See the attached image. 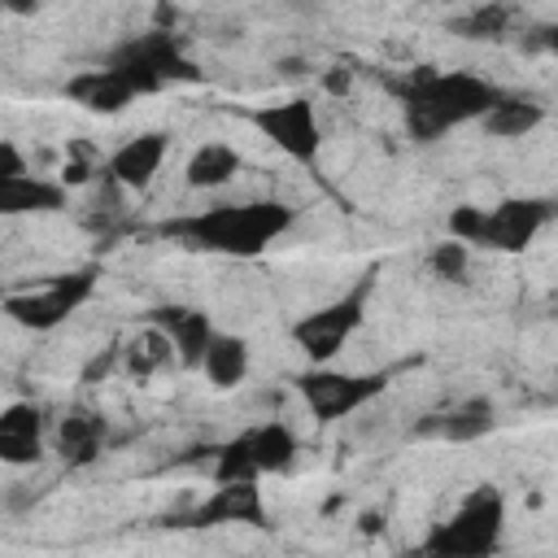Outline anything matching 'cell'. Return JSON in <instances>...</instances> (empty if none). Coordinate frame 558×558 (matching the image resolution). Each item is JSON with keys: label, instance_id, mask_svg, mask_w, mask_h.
Masks as SVG:
<instances>
[{"label": "cell", "instance_id": "18", "mask_svg": "<svg viewBox=\"0 0 558 558\" xmlns=\"http://www.w3.org/2000/svg\"><path fill=\"white\" fill-rule=\"evenodd\" d=\"M201 371L214 388H235L244 375H248V340L244 336H231V331H214L205 353H201Z\"/></svg>", "mask_w": 558, "mask_h": 558}, {"label": "cell", "instance_id": "7", "mask_svg": "<svg viewBox=\"0 0 558 558\" xmlns=\"http://www.w3.org/2000/svg\"><path fill=\"white\" fill-rule=\"evenodd\" d=\"M388 375L379 371H336V366H310L305 375H296V392L310 405V414L318 423H336L353 410H362L366 401H375L384 392Z\"/></svg>", "mask_w": 558, "mask_h": 558}, {"label": "cell", "instance_id": "19", "mask_svg": "<svg viewBox=\"0 0 558 558\" xmlns=\"http://www.w3.org/2000/svg\"><path fill=\"white\" fill-rule=\"evenodd\" d=\"M52 440H57V453L65 458V466H87V462H96V453H100L105 423H100L92 410H70V414L57 423Z\"/></svg>", "mask_w": 558, "mask_h": 558}, {"label": "cell", "instance_id": "9", "mask_svg": "<svg viewBox=\"0 0 558 558\" xmlns=\"http://www.w3.org/2000/svg\"><path fill=\"white\" fill-rule=\"evenodd\" d=\"M248 122L292 161L310 166L323 148V131H318V113H314V100L305 96H288V100H270V105H257L248 113Z\"/></svg>", "mask_w": 558, "mask_h": 558}, {"label": "cell", "instance_id": "5", "mask_svg": "<svg viewBox=\"0 0 558 558\" xmlns=\"http://www.w3.org/2000/svg\"><path fill=\"white\" fill-rule=\"evenodd\" d=\"M296 432L279 418L244 427L240 436H231L218 458H214V484H257L262 475L288 471L296 462Z\"/></svg>", "mask_w": 558, "mask_h": 558}, {"label": "cell", "instance_id": "14", "mask_svg": "<svg viewBox=\"0 0 558 558\" xmlns=\"http://www.w3.org/2000/svg\"><path fill=\"white\" fill-rule=\"evenodd\" d=\"M153 327L170 340V349H174V357L183 366H201V353H205V344L214 336L209 314L187 310V305H161V310H153Z\"/></svg>", "mask_w": 558, "mask_h": 558}, {"label": "cell", "instance_id": "13", "mask_svg": "<svg viewBox=\"0 0 558 558\" xmlns=\"http://www.w3.org/2000/svg\"><path fill=\"white\" fill-rule=\"evenodd\" d=\"M48 423L35 401H9L0 410V462L4 466H35L44 458Z\"/></svg>", "mask_w": 558, "mask_h": 558}, {"label": "cell", "instance_id": "2", "mask_svg": "<svg viewBox=\"0 0 558 558\" xmlns=\"http://www.w3.org/2000/svg\"><path fill=\"white\" fill-rule=\"evenodd\" d=\"M497 96H501V87H493L488 78L466 74V70H427V74H414L410 87L401 92L405 131H410V140L432 144V140H440L453 126L480 122L497 105Z\"/></svg>", "mask_w": 558, "mask_h": 558}, {"label": "cell", "instance_id": "10", "mask_svg": "<svg viewBox=\"0 0 558 558\" xmlns=\"http://www.w3.org/2000/svg\"><path fill=\"white\" fill-rule=\"evenodd\" d=\"M549 218H554V201H545V196H510V201L484 209L475 244H488L497 253H523L549 227Z\"/></svg>", "mask_w": 558, "mask_h": 558}, {"label": "cell", "instance_id": "23", "mask_svg": "<svg viewBox=\"0 0 558 558\" xmlns=\"http://www.w3.org/2000/svg\"><path fill=\"white\" fill-rule=\"evenodd\" d=\"M506 22H510V9H475L471 17L458 22V31L475 35V39H493V35L506 31Z\"/></svg>", "mask_w": 558, "mask_h": 558}, {"label": "cell", "instance_id": "17", "mask_svg": "<svg viewBox=\"0 0 558 558\" xmlns=\"http://www.w3.org/2000/svg\"><path fill=\"white\" fill-rule=\"evenodd\" d=\"M65 96H70V100H78L87 113H122V109L135 100V92L126 87V78H122V74H113L109 65L74 74V78L65 83Z\"/></svg>", "mask_w": 558, "mask_h": 558}, {"label": "cell", "instance_id": "20", "mask_svg": "<svg viewBox=\"0 0 558 558\" xmlns=\"http://www.w3.org/2000/svg\"><path fill=\"white\" fill-rule=\"evenodd\" d=\"M235 174H240V153H235L231 144H222V140L201 144V148L187 157V166H183V179H187V187H192V192L227 187Z\"/></svg>", "mask_w": 558, "mask_h": 558}, {"label": "cell", "instance_id": "15", "mask_svg": "<svg viewBox=\"0 0 558 558\" xmlns=\"http://www.w3.org/2000/svg\"><path fill=\"white\" fill-rule=\"evenodd\" d=\"M497 423V410L488 397H466L458 401L453 410L445 414H432L423 427H414L418 436H440V440H453V445H471V440H484Z\"/></svg>", "mask_w": 558, "mask_h": 558}, {"label": "cell", "instance_id": "12", "mask_svg": "<svg viewBox=\"0 0 558 558\" xmlns=\"http://www.w3.org/2000/svg\"><path fill=\"white\" fill-rule=\"evenodd\" d=\"M218 523H248L266 527V501L257 484H214V493L183 514V527H218Z\"/></svg>", "mask_w": 558, "mask_h": 558}, {"label": "cell", "instance_id": "1", "mask_svg": "<svg viewBox=\"0 0 558 558\" xmlns=\"http://www.w3.org/2000/svg\"><path fill=\"white\" fill-rule=\"evenodd\" d=\"M296 222V209L283 201H231V205H209L187 218L166 222V235H179L183 244L201 253H222V257H257L266 253L288 227Z\"/></svg>", "mask_w": 558, "mask_h": 558}, {"label": "cell", "instance_id": "6", "mask_svg": "<svg viewBox=\"0 0 558 558\" xmlns=\"http://www.w3.org/2000/svg\"><path fill=\"white\" fill-rule=\"evenodd\" d=\"M366 296H371V279H362L353 292H344V296H336V301H327V305L301 314V318L292 323V344H296L314 366H327V362L344 349V340L362 327V318H366Z\"/></svg>", "mask_w": 558, "mask_h": 558}, {"label": "cell", "instance_id": "11", "mask_svg": "<svg viewBox=\"0 0 558 558\" xmlns=\"http://www.w3.org/2000/svg\"><path fill=\"white\" fill-rule=\"evenodd\" d=\"M166 153H170V135H166V131H140V135H131L126 144H118V148L109 153L105 170H109V179H113L118 187L144 192V187L157 179V170L166 166Z\"/></svg>", "mask_w": 558, "mask_h": 558}, {"label": "cell", "instance_id": "16", "mask_svg": "<svg viewBox=\"0 0 558 558\" xmlns=\"http://www.w3.org/2000/svg\"><path fill=\"white\" fill-rule=\"evenodd\" d=\"M65 205V187L44 174H9L0 179V218L17 214H52Z\"/></svg>", "mask_w": 558, "mask_h": 558}, {"label": "cell", "instance_id": "24", "mask_svg": "<svg viewBox=\"0 0 558 558\" xmlns=\"http://www.w3.org/2000/svg\"><path fill=\"white\" fill-rule=\"evenodd\" d=\"M9 174H31V170H26L22 148L13 140H0V179H9Z\"/></svg>", "mask_w": 558, "mask_h": 558}, {"label": "cell", "instance_id": "8", "mask_svg": "<svg viewBox=\"0 0 558 558\" xmlns=\"http://www.w3.org/2000/svg\"><path fill=\"white\" fill-rule=\"evenodd\" d=\"M96 288V270H70V275H52L44 288L31 292H13L4 296V314L26 327V331H52L61 327Z\"/></svg>", "mask_w": 558, "mask_h": 558}, {"label": "cell", "instance_id": "3", "mask_svg": "<svg viewBox=\"0 0 558 558\" xmlns=\"http://www.w3.org/2000/svg\"><path fill=\"white\" fill-rule=\"evenodd\" d=\"M506 536V497L493 484H480L458 501L449 519H440L423 545L418 558H493Z\"/></svg>", "mask_w": 558, "mask_h": 558}, {"label": "cell", "instance_id": "22", "mask_svg": "<svg viewBox=\"0 0 558 558\" xmlns=\"http://www.w3.org/2000/svg\"><path fill=\"white\" fill-rule=\"evenodd\" d=\"M427 266H432L440 279H462L466 266H471V248L458 244V240H445V244H436V248L427 253Z\"/></svg>", "mask_w": 558, "mask_h": 558}, {"label": "cell", "instance_id": "21", "mask_svg": "<svg viewBox=\"0 0 558 558\" xmlns=\"http://www.w3.org/2000/svg\"><path fill=\"white\" fill-rule=\"evenodd\" d=\"M545 122V105L541 100H532V96H497V105L480 118V126L488 131V135H497V140H523V135H532L536 126Z\"/></svg>", "mask_w": 558, "mask_h": 558}, {"label": "cell", "instance_id": "4", "mask_svg": "<svg viewBox=\"0 0 558 558\" xmlns=\"http://www.w3.org/2000/svg\"><path fill=\"white\" fill-rule=\"evenodd\" d=\"M113 74L126 78V87L135 96H153L170 83H192L196 78V65L192 57L183 52V44L174 39V31H144V35H131L126 44H118L105 61Z\"/></svg>", "mask_w": 558, "mask_h": 558}]
</instances>
